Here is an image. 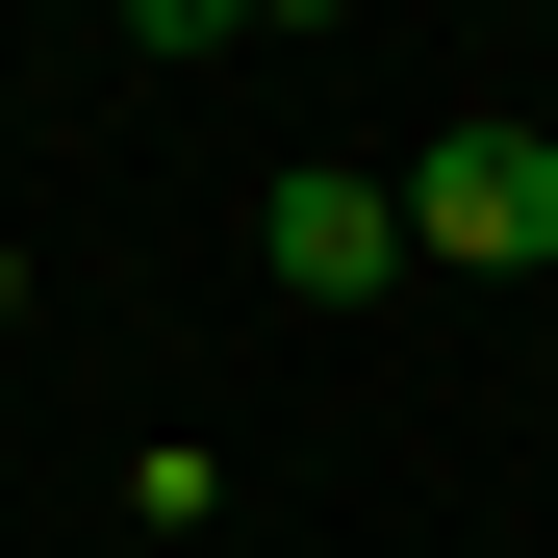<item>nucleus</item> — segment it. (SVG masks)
Returning a JSON list of instances; mask_svg holds the SVG:
<instances>
[{
	"instance_id": "obj_1",
	"label": "nucleus",
	"mask_w": 558,
	"mask_h": 558,
	"mask_svg": "<svg viewBox=\"0 0 558 558\" xmlns=\"http://www.w3.org/2000/svg\"><path fill=\"white\" fill-rule=\"evenodd\" d=\"M407 254H457V279H558V128H533V102L432 128V153H407Z\"/></svg>"
},
{
	"instance_id": "obj_2",
	"label": "nucleus",
	"mask_w": 558,
	"mask_h": 558,
	"mask_svg": "<svg viewBox=\"0 0 558 558\" xmlns=\"http://www.w3.org/2000/svg\"><path fill=\"white\" fill-rule=\"evenodd\" d=\"M254 254H279V305H381V279H407V178H355V153H305V178L254 204Z\"/></svg>"
},
{
	"instance_id": "obj_3",
	"label": "nucleus",
	"mask_w": 558,
	"mask_h": 558,
	"mask_svg": "<svg viewBox=\"0 0 558 558\" xmlns=\"http://www.w3.org/2000/svg\"><path fill=\"white\" fill-rule=\"evenodd\" d=\"M533 128H558V102H533Z\"/></svg>"
}]
</instances>
